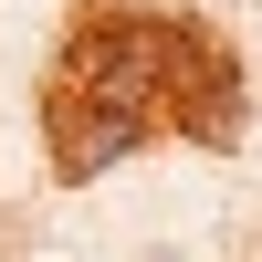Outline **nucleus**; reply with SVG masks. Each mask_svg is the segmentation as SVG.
<instances>
[{
	"instance_id": "1",
	"label": "nucleus",
	"mask_w": 262,
	"mask_h": 262,
	"mask_svg": "<svg viewBox=\"0 0 262 262\" xmlns=\"http://www.w3.org/2000/svg\"><path fill=\"white\" fill-rule=\"evenodd\" d=\"M42 158L63 189L126 168L137 147L189 137V147H242L252 137V84L242 53L210 32L200 11H147V0H84L74 32L42 63Z\"/></svg>"
}]
</instances>
